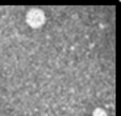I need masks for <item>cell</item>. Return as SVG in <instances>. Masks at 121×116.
I'll return each mask as SVG.
<instances>
[{"label": "cell", "instance_id": "7a4b0ae2", "mask_svg": "<svg viewBox=\"0 0 121 116\" xmlns=\"http://www.w3.org/2000/svg\"><path fill=\"white\" fill-rule=\"evenodd\" d=\"M92 116H108V113L103 108H95L94 112H92Z\"/></svg>", "mask_w": 121, "mask_h": 116}, {"label": "cell", "instance_id": "6da1fadb", "mask_svg": "<svg viewBox=\"0 0 121 116\" xmlns=\"http://www.w3.org/2000/svg\"><path fill=\"white\" fill-rule=\"evenodd\" d=\"M46 21V16L43 13L42 9H38V8H32L28 11L26 13V22L29 27L34 28H41Z\"/></svg>", "mask_w": 121, "mask_h": 116}]
</instances>
